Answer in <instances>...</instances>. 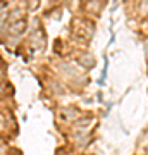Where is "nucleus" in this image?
I'll return each mask as SVG.
<instances>
[{"mask_svg": "<svg viewBox=\"0 0 148 155\" xmlns=\"http://www.w3.org/2000/svg\"><path fill=\"white\" fill-rule=\"evenodd\" d=\"M145 50H146V57H148V41L145 43Z\"/></svg>", "mask_w": 148, "mask_h": 155, "instance_id": "nucleus-1", "label": "nucleus"}]
</instances>
